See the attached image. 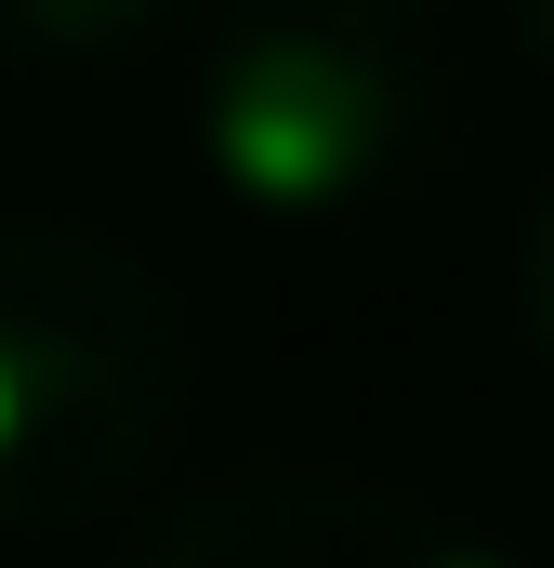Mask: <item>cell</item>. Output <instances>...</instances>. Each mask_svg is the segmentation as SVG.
<instances>
[{
	"mask_svg": "<svg viewBox=\"0 0 554 568\" xmlns=\"http://www.w3.org/2000/svg\"><path fill=\"white\" fill-rule=\"evenodd\" d=\"M185 424V304L93 225L0 212V529H106Z\"/></svg>",
	"mask_w": 554,
	"mask_h": 568,
	"instance_id": "obj_1",
	"label": "cell"
},
{
	"mask_svg": "<svg viewBox=\"0 0 554 568\" xmlns=\"http://www.w3.org/2000/svg\"><path fill=\"white\" fill-rule=\"evenodd\" d=\"M185 120L225 199H252L265 225H330L422 172L449 67L422 0H225Z\"/></svg>",
	"mask_w": 554,
	"mask_h": 568,
	"instance_id": "obj_2",
	"label": "cell"
},
{
	"mask_svg": "<svg viewBox=\"0 0 554 568\" xmlns=\"http://www.w3.org/2000/svg\"><path fill=\"white\" fill-rule=\"evenodd\" d=\"M133 568H515V556L370 476H252V489H198Z\"/></svg>",
	"mask_w": 554,
	"mask_h": 568,
	"instance_id": "obj_3",
	"label": "cell"
},
{
	"mask_svg": "<svg viewBox=\"0 0 554 568\" xmlns=\"http://www.w3.org/2000/svg\"><path fill=\"white\" fill-rule=\"evenodd\" d=\"M172 13H185V0H0V67H40V80H66V67L145 53Z\"/></svg>",
	"mask_w": 554,
	"mask_h": 568,
	"instance_id": "obj_4",
	"label": "cell"
},
{
	"mask_svg": "<svg viewBox=\"0 0 554 568\" xmlns=\"http://www.w3.org/2000/svg\"><path fill=\"white\" fill-rule=\"evenodd\" d=\"M529 331H542V357H554V185H542V212H529Z\"/></svg>",
	"mask_w": 554,
	"mask_h": 568,
	"instance_id": "obj_5",
	"label": "cell"
},
{
	"mask_svg": "<svg viewBox=\"0 0 554 568\" xmlns=\"http://www.w3.org/2000/svg\"><path fill=\"white\" fill-rule=\"evenodd\" d=\"M502 13H515V40H529V53L554 67V0H502Z\"/></svg>",
	"mask_w": 554,
	"mask_h": 568,
	"instance_id": "obj_6",
	"label": "cell"
}]
</instances>
